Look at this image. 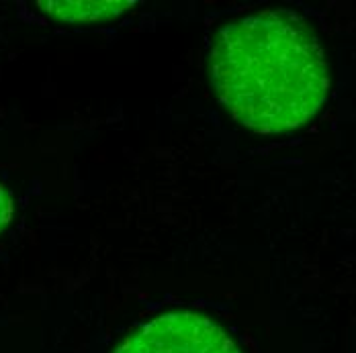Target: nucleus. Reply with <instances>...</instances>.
<instances>
[{
    "label": "nucleus",
    "instance_id": "obj_1",
    "mask_svg": "<svg viewBox=\"0 0 356 353\" xmlns=\"http://www.w3.org/2000/svg\"><path fill=\"white\" fill-rule=\"evenodd\" d=\"M211 86L236 123L289 133L325 103L330 68L316 33L295 15L264 10L225 25L209 53Z\"/></svg>",
    "mask_w": 356,
    "mask_h": 353
},
{
    "label": "nucleus",
    "instance_id": "obj_2",
    "mask_svg": "<svg viewBox=\"0 0 356 353\" xmlns=\"http://www.w3.org/2000/svg\"><path fill=\"white\" fill-rule=\"evenodd\" d=\"M113 353H242L211 318L177 311L152 318Z\"/></svg>",
    "mask_w": 356,
    "mask_h": 353
},
{
    "label": "nucleus",
    "instance_id": "obj_3",
    "mask_svg": "<svg viewBox=\"0 0 356 353\" xmlns=\"http://www.w3.org/2000/svg\"><path fill=\"white\" fill-rule=\"evenodd\" d=\"M37 6L64 23H103L113 21L127 12L129 8L136 6L134 0H103V2H92V0H39Z\"/></svg>",
    "mask_w": 356,
    "mask_h": 353
},
{
    "label": "nucleus",
    "instance_id": "obj_4",
    "mask_svg": "<svg viewBox=\"0 0 356 353\" xmlns=\"http://www.w3.org/2000/svg\"><path fill=\"white\" fill-rule=\"evenodd\" d=\"M15 214V205H13V194L0 184V233L10 225Z\"/></svg>",
    "mask_w": 356,
    "mask_h": 353
}]
</instances>
